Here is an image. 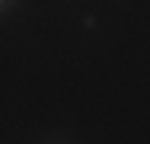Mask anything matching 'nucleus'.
Here are the masks:
<instances>
[]
</instances>
